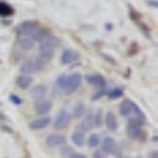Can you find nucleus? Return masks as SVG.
<instances>
[{
    "mask_svg": "<svg viewBox=\"0 0 158 158\" xmlns=\"http://www.w3.org/2000/svg\"><path fill=\"white\" fill-rule=\"evenodd\" d=\"M136 104L131 101V100H123L120 103V106H118V111H120V115L122 117H130V115H133V109H135Z\"/></svg>",
    "mask_w": 158,
    "mask_h": 158,
    "instance_id": "obj_12",
    "label": "nucleus"
},
{
    "mask_svg": "<svg viewBox=\"0 0 158 158\" xmlns=\"http://www.w3.org/2000/svg\"><path fill=\"white\" fill-rule=\"evenodd\" d=\"M32 82H33L32 76H18V79H16V85L22 90H27L32 85Z\"/></svg>",
    "mask_w": 158,
    "mask_h": 158,
    "instance_id": "obj_19",
    "label": "nucleus"
},
{
    "mask_svg": "<svg viewBox=\"0 0 158 158\" xmlns=\"http://www.w3.org/2000/svg\"><path fill=\"white\" fill-rule=\"evenodd\" d=\"M71 118H73V117H71V112H70L68 109L62 108V109H59V112H57L56 118L52 120V123H54V128H56V130H65V128L70 127Z\"/></svg>",
    "mask_w": 158,
    "mask_h": 158,
    "instance_id": "obj_1",
    "label": "nucleus"
},
{
    "mask_svg": "<svg viewBox=\"0 0 158 158\" xmlns=\"http://www.w3.org/2000/svg\"><path fill=\"white\" fill-rule=\"evenodd\" d=\"M77 52L76 51H71V49H65L62 52V56H60V63L62 65H70L73 63L74 60H77Z\"/></svg>",
    "mask_w": 158,
    "mask_h": 158,
    "instance_id": "obj_14",
    "label": "nucleus"
},
{
    "mask_svg": "<svg viewBox=\"0 0 158 158\" xmlns=\"http://www.w3.org/2000/svg\"><path fill=\"white\" fill-rule=\"evenodd\" d=\"M40 27L38 25V22L36 21H22L18 27H16V33H18V36H21V38H29L36 29Z\"/></svg>",
    "mask_w": 158,
    "mask_h": 158,
    "instance_id": "obj_2",
    "label": "nucleus"
},
{
    "mask_svg": "<svg viewBox=\"0 0 158 158\" xmlns=\"http://www.w3.org/2000/svg\"><path fill=\"white\" fill-rule=\"evenodd\" d=\"M54 54H56V49H41L40 51V59H41L44 63H48L49 60L54 59Z\"/></svg>",
    "mask_w": 158,
    "mask_h": 158,
    "instance_id": "obj_23",
    "label": "nucleus"
},
{
    "mask_svg": "<svg viewBox=\"0 0 158 158\" xmlns=\"http://www.w3.org/2000/svg\"><path fill=\"white\" fill-rule=\"evenodd\" d=\"M82 115H85V106H84V103H76L73 111H71V117L81 118Z\"/></svg>",
    "mask_w": 158,
    "mask_h": 158,
    "instance_id": "obj_22",
    "label": "nucleus"
},
{
    "mask_svg": "<svg viewBox=\"0 0 158 158\" xmlns=\"http://www.w3.org/2000/svg\"><path fill=\"white\" fill-rule=\"evenodd\" d=\"M15 15V8L6 2H0V18H11Z\"/></svg>",
    "mask_w": 158,
    "mask_h": 158,
    "instance_id": "obj_20",
    "label": "nucleus"
},
{
    "mask_svg": "<svg viewBox=\"0 0 158 158\" xmlns=\"http://www.w3.org/2000/svg\"><path fill=\"white\" fill-rule=\"evenodd\" d=\"M135 158H141V156H135Z\"/></svg>",
    "mask_w": 158,
    "mask_h": 158,
    "instance_id": "obj_38",
    "label": "nucleus"
},
{
    "mask_svg": "<svg viewBox=\"0 0 158 158\" xmlns=\"http://www.w3.org/2000/svg\"><path fill=\"white\" fill-rule=\"evenodd\" d=\"M18 46H19L22 51H30V49L35 46V43L32 41L30 38H21L19 41H18Z\"/></svg>",
    "mask_w": 158,
    "mask_h": 158,
    "instance_id": "obj_24",
    "label": "nucleus"
},
{
    "mask_svg": "<svg viewBox=\"0 0 158 158\" xmlns=\"http://www.w3.org/2000/svg\"><path fill=\"white\" fill-rule=\"evenodd\" d=\"M33 63H35V71H41L43 68H44V62L40 59V57H36V59H33Z\"/></svg>",
    "mask_w": 158,
    "mask_h": 158,
    "instance_id": "obj_30",
    "label": "nucleus"
},
{
    "mask_svg": "<svg viewBox=\"0 0 158 158\" xmlns=\"http://www.w3.org/2000/svg\"><path fill=\"white\" fill-rule=\"evenodd\" d=\"M10 101H11L13 104H16V106H21V104L24 103V100H22L21 97L15 95V94H11V95H10Z\"/></svg>",
    "mask_w": 158,
    "mask_h": 158,
    "instance_id": "obj_31",
    "label": "nucleus"
},
{
    "mask_svg": "<svg viewBox=\"0 0 158 158\" xmlns=\"http://www.w3.org/2000/svg\"><path fill=\"white\" fill-rule=\"evenodd\" d=\"M101 152L104 153V155H115L117 153V142H115V139L112 138V136H108V138H104V139H101Z\"/></svg>",
    "mask_w": 158,
    "mask_h": 158,
    "instance_id": "obj_5",
    "label": "nucleus"
},
{
    "mask_svg": "<svg viewBox=\"0 0 158 158\" xmlns=\"http://www.w3.org/2000/svg\"><path fill=\"white\" fill-rule=\"evenodd\" d=\"M117 158H125V156H123V155H118V156H117Z\"/></svg>",
    "mask_w": 158,
    "mask_h": 158,
    "instance_id": "obj_37",
    "label": "nucleus"
},
{
    "mask_svg": "<svg viewBox=\"0 0 158 158\" xmlns=\"http://www.w3.org/2000/svg\"><path fill=\"white\" fill-rule=\"evenodd\" d=\"M65 142H67V138L60 133L49 135L46 138V146L48 147H62V146H65Z\"/></svg>",
    "mask_w": 158,
    "mask_h": 158,
    "instance_id": "obj_9",
    "label": "nucleus"
},
{
    "mask_svg": "<svg viewBox=\"0 0 158 158\" xmlns=\"http://www.w3.org/2000/svg\"><path fill=\"white\" fill-rule=\"evenodd\" d=\"M147 5L150 8H158V2H147Z\"/></svg>",
    "mask_w": 158,
    "mask_h": 158,
    "instance_id": "obj_36",
    "label": "nucleus"
},
{
    "mask_svg": "<svg viewBox=\"0 0 158 158\" xmlns=\"http://www.w3.org/2000/svg\"><path fill=\"white\" fill-rule=\"evenodd\" d=\"M51 123H52V118H51L49 115H44V117H38V118H35V120H32V122L29 123V128L33 130V131H38V130L48 128Z\"/></svg>",
    "mask_w": 158,
    "mask_h": 158,
    "instance_id": "obj_7",
    "label": "nucleus"
},
{
    "mask_svg": "<svg viewBox=\"0 0 158 158\" xmlns=\"http://www.w3.org/2000/svg\"><path fill=\"white\" fill-rule=\"evenodd\" d=\"M73 152H74V150H73L71 147H68V146H62V149H60V155H62V156H70Z\"/></svg>",
    "mask_w": 158,
    "mask_h": 158,
    "instance_id": "obj_32",
    "label": "nucleus"
},
{
    "mask_svg": "<svg viewBox=\"0 0 158 158\" xmlns=\"http://www.w3.org/2000/svg\"><path fill=\"white\" fill-rule=\"evenodd\" d=\"M147 156H149V158H158V152H156V150H150Z\"/></svg>",
    "mask_w": 158,
    "mask_h": 158,
    "instance_id": "obj_35",
    "label": "nucleus"
},
{
    "mask_svg": "<svg viewBox=\"0 0 158 158\" xmlns=\"http://www.w3.org/2000/svg\"><path fill=\"white\" fill-rule=\"evenodd\" d=\"M68 158H87V156H85L84 153H79V152H73V153H71V155H70Z\"/></svg>",
    "mask_w": 158,
    "mask_h": 158,
    "instance_id": "obj_34",
    "label": "nucleus"
},
{
    "mask_svg": "<svg viewBox=\"0 0 158 158\" xmlns=\"http://www.w3.org/2000/svg\"><path fill=\"white\" fill-rule=\"evenodd\" d=\"M94 120H95V127H101L103 125V112H101V109L94 112Z\"/></svg>",
    "mask_w": 158,
    "mask_h": 158,
    "instance_id": "obj_28",
    "label": "nucleus"
},
{
    "mask_svg": "<svg viewBox=\"0 0 158 158\" xmlns=\"http://www.w3.org/2000/svg\"><path fill=\"white\" fill-rule=\"evenodd\" d=\"M123 95V89L122 87H114L111 90H108V97L111 100H115V98H120Z\"/></svg>",
    "mask_w": 158,
    "mask_h": 158,
    "instance_id": "obj_25",
    "label": "nucleus"
},
{
    "mask_svg": "<svg viewBox=\"0 0 158 158\" xmlns=\"http://www.w3.org/2000/svg\"><path fill=\"white\" fill-rule=\"evenodd\" d=\"M103 123L106 125V128H108L109 131H112V133H115L117 128H118V120H117V115H115L114 112H111V111H108V112H106Z\"/></svg>",
    "mask_w": 158,
    "mask_h": 158,
    "instance_id": "obj_10",
    "label": "nucleus"
},
{
    "mask_svg": "<svg viewBox=\"0 0 158 158\" xmlns=\"http://www.w3.org/2000/svg\"><path fill=\"white\" fill-rule=\"evenodd\" d=\"M51 109H52V101H49V100H36L35 101V104H33V111H35V114H38L40 117H44V115H48L49 112H51Z\"/></svg>",
    "mask_w": 158,
    "mask_h": 158,
    "instance_id": "obj_4",
    "label": "nucleus"
},
{
    "mask_svg": "<svg viewBox=\"0 0 158 158\" xmlns=\"http://www.w3.org/2000/svg\"><path fill=\"white\" fill-rule=\"evenodd\" d=\"M82 82V76L77 74V73H73L70 76H67V85H65V92L67 94H74V92L79 89Z\"/></svg>",
    "mask_w": 158,
    "mask_h": 158,
    "instance_id": "obj_3",
    "label": "nucleus"
},
{
    "mask_svg": "<svg viewBox=\"0 0 158 158\" xmlns=\"http://www.w3.org/2000/svg\"><path fill=\"white\" fill-rule=\"evenodd\" d=\"M81 127V131L82 133H85V131H90L92 128H95V120H94V112H89L84 115L82 118V123L79 125Z\"/></svg>",
    "mask_w": 158,
    "mask_h": 158,
    "instance_id": "obj_15",
    "label": "nucleus"
},
{
    "mask_svg": "<svg viewBox=\"0 0 158 158\" xmlns=\"http://www.w3.org/2000/svg\"><path fill=\"white\" fill-rule=\"evenodd\" d=\"M71 142L74 144L76 147H82L84 144H85V136H84V133L81 130H74L73 133H71Z\"/></svg>",
    "mask_w": 158,
    "mask_h": 158,
    "instance_id": "obj_18",
    "label": "nucleus"
},
{
    "mask_svg": "<svg viewBox=\"0 0 158 158\" xmlns=\"http://www.w3.org/2000/svg\"><path fill=\"white\" fill-rule=\"evenodd\" d=\"M65 85H67V76H65V74L59 76L56 81H54V87L57 90H65Z\"/></svg>",
    "mask_w": 158,
    "mask_h": 158,
    "instance_id": "obj_26",
    "label": "nucleus"
},
{
    "mask_svg": "<svg viewBox=\"0 0 158 158\" xmlns=\"http://www.w3.org/2000/svg\"><path fill=\"white\" fill-rule=\"evenodd\" d=\"M104 95H108V89L104 87V89H98V92L95 95H92V101H97V100H100L101 97H104Z\"/></svg>",
    "mask_w": 158,
    "mask_h": 158,
    "instance_id": "obj_29",
    "label": "nucleus"
},
{
    "mask_svg": "<svg viewBox=\"0 0 158 158\" xmlns=\"http://www.w3.org/2000/svg\"><path fill=\"white\" fill-rule=\"evenodd\" d=\"M46 94H48V87H46L44 84H36V85L32 89V92H30L32 98H35V100H43Z\"/></svg>",
    "mask_w": 158,
    "mask_h": 158,
    "instance_id": "obj_17",
    "label": "nucleus"
},
{
    "mask_svg": "<svg viewBox=\"0 0 158 158\" xmlns=\"http://www.w3.org/2000/svg\"><path fill=\"white\" fill-rule=\"evenodd\" d=\"M49 35H51V32H49L48 29H41V27H38V29H36V30H35L29 38L32 40L33 43H40V41H43L44 38H48Z\"/></svg>",
    "mask_w": 158,
    "mask_h": 158,
    "instance_id": "obj_16",
    "label": "nucleus"
},
{
    "mask_svg": "<svg viewBox=\"0 0 158 158\" xmlns=\"http://www.w3.org/2000/svg\"><path fill=\"white\" fill-rule=\"evenodd\" d=\"M144 123H146V120H141V118H138L135 115L128 120V127H133V128H142Z\"/></svg>",
    "mask_w": 158,
    "mask_h": 158,
    "instance_id": "obj_27",
    "label": "nucleus"
},
{
    "mask_svg": "<svg viewBox=\"0 0 158 158\" xmlns=\"http://www.w3.org/2000/svg\"><path fill=\"white\" fill-rule=\"evenodd\" d=\"M84 79H85L87 84L94 85L95 89H104L106 87V79H104V76H101V74H85Z\"/></svg>",
    "mask_w": 158,
    "mask_h": 158,
    "instance_id": "obj_8",
    "label": "nucleus"
},
{
    "mask_svg": "<svg viewBox=\"0 0 158 158\" xmlns=\"http://www.w3.org/2000/svg\"><path fill=\"white\" fill-rule=\"evenodd\" d=\"M59 44H60V40H59L57 36H52V35H49L48 38L43 40V41L38 43L40 51H41V49H56Z\"/></svg>",
    "mask_w": 158,
    "mask_h": 158,
    "instance_id": "obj_11",
    "label": "nucleus"
},
{
    "mask_svg": "<svg viewBox=\"0 0 158 158\" xmlns=\"http://www.w3.org/2000/svg\"><path fill=\"white\" fill-rule=\"evenodd\" d=\"M92 158H106V155H104L100 149H95V152H94V155H92Z\"/></svg>",
    "mask_w": 158,
    "mask_h": 158,
    "instance_id": "obj_33",
    "label": "nucleus"
},
{
    "mask_svg": "<svg viewBox=\"0 0 158 158\" xmlns=\"http://www.w3.org/2000/svg\"><path fill=\"white\" fill-rule=\"evenodd\" d=\"M85 144L90 147V149H97L100 144H101V136L98 133H92L87 139H85Z\"/></svg>",
    "mask_w": 158,
    "mask_h": 158,
    "instance_id": "obj_21",
    "label": "nucleus"
},
{
    "mask_svg": "<svg viewBox=\"0 0 158 158\" xmlns=\"http://www.w3.org/2000/svg\"><path fill=\"white\" fill-rule=\"evenodd\" d=\"M19 71L22 76H32L35 73V63H33V59H27L24 60L21 65H19Z\"/></svg>",
    "mask_w": 158,
    "mask_h": 158,
    "instance_id": "obj_13",
    "label": "nucleus"
},
{
    "mask_svg": "<svg viewBox=\"0 0 158 158\" xmlns=\"http://www.w3.org/2000/svg\"><path fill=\"white\" fill-rule=\"evenodd\" d=\"M127 135L130 139H135L138 142H146L147 141V131L144 128H133V127H128L127 128Z\"/></svg>",
    "mask_w": 158,
    "mask_h": 158,
    "instance_id": "obj_6",
    "label": "nucleus"
}]
</instances>
